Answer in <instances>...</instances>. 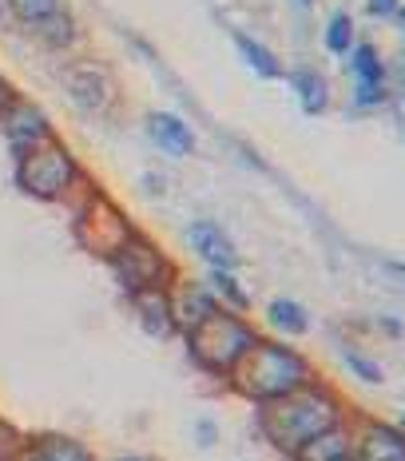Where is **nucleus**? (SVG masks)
Listing matches in <instances>:
<instances>
[{
	"mask_svg": "<svg viewBox=\"0 0 405 461\" xmlns=\"http://www.w3.org/2000/svg\"><path fill=\"white\" fill-rule=\"evenodd\" d=\"M199 441H202V446H211V441H215V426H211V421H202V426H199Z\"/></svg>",
	"mask_w": 405,
	"mask_h": 461,
	"instance_id": "nucleus-27",
	"label": "nucleus"
},
{
	"mask_svg": "<svg viewBox=\"0 0 405 461\" xmlns=\"http://www.w3.org/2000/svg\"><path fill=\"white\" fill-rule=\"evenodd\" d=\"M16 461H95V457L88 454V446H80V441L60 438V434H44V438L28 441L24 454Z\"/></svg>",
	"mask_w": 405,
	"mask_h": 461,
	"instance_id": "nucleus-13",
	"label": "nucleus"
},
{
	"mask_svg": "<svg viewBox=\"0 0 405 461\" xmlns=\"http://www.w3.org/2000/svg\"><path fill=\"white\" fill-rule=\"evenodd\" d=\"M227 378L235 382V390L247 393V398L270 402V398H283V393L306 386V382H310V362L283 342L255 339V346L238 358V366L230 370Z\"/></svg>",
	"mask_w": 405,
	"mask_h": 461,
	"instance_id": "nucleus-2",
	"label": "nucleus"
},
{
	"mask_svg": "<svg viewBox=\"0 0 405 461\" xmlns=\"http://www.w3.org/2000/svg\"><path fill=\"white\" fill-rule=\"evenodd\" d=\"M4 136H8V143H13L16 159H21L24 151H32L36 143L48 140V120H44V112L36 108V104L16 100L13 108L4 112Z\"/></svg>",
	"mask_w": 405,
	"mask_h": 461,
	"instance_id": "nucleus-7",
	"label": "nucleus"
},
{
	"mask_svg": "<svg viewBox=\"0 0 405 461\" xmlns=\"http://www.w3.org/2000/svg\"><path fill=\"white\" fill-rule=\"evenodd\" d=\"M255 339H258L255 326H247L238 314H227L223 306L211 319H202L195 330H187L191 358L211 374H230L238 366V358L255 346Z\"/></svg>",
	"mask_w": 405,
	"mask_h": 461,
	"instance_id": "nucleus-3",
	"label": "nucleus"
},
{
	"mask_svg": "<svg viewBox=\"0 0 405 461\" xmlns=\"http://www.w3.org/2000/svg\"><path fill=\"white\" fill-rule=\"evenodd\" d=\"M115 461H151V457H143V454H123V457H115Z\"/></svg>",
	"mask_w": 405,
	"mask_h": 461,
	"instance_id": "nucleus-28",
	"label": "nucleus"
},
{
	"mask_svg": "<svg viewBox=\"0 0 405 461\" xmlns=\"http://www.w3.org/2000/svg\"><path fill=\"white\" fill-rule=\"evenodd\" d=\"M0 16H4V13H0Z\"/></svg>",
	"mask_w": 405,
	"mask_h": 461,
	"instance_id": "nucleus-32",
	"label": "nucleus"
},
{
	"mask_svg": "<svg viewBox=\"0 0 405 461\" xmlns=\"http://www.w3.org/2000/svg\"><path fill=\"white\" fill-rule=\"evenodd\" d=\"M291 88L298 92V104H302L310 115L326 112V100H330V88H326L322 72H310V68H298L291 76Z\"/></svg>",
	"mask_w": 405,
	"mask_h": 461,
	"instance_id": "nucleus-16",
	"label": "nucleus"
},
{
	"mask_svg": "<svg viewBox=\"0 0 405 461\" xmlns=\"http://www.w3.org/2000/svg\"><path fill=\"white\" fill-rule=\"evenodd\" d=\"M346 454H350V438H346L342 426H334V429H326V434L310 438L306 446H298L291 457L294 461H342Z\"/></svg>",
	"mask_w": 405,
	"mask_h": 461,
	"instance_id": "nucleus-15",
	"label": "nucleus"
},
{
	"mask_svg": "<svg viewBox=\"0 0 405 461\" xmlns=\"http://www.w3.org/2000/svg\"><path fill=\"white\" fill-rule=\"evenodd\" d=\"M346 366L358 374V378H365V382H382V370L374 366V362H365L362 354H346Z\"/></svg>",
	"mask_w": 405,
	"mask_h": 461,
	"instance_id": "nucleus-24",
	"label": "nucleus"
},
{
	"mask_svg": "<svg viewBox=\"0 0 405 461\" xmlns=\"http://www.w3.org/2000/svg\"><path fill=\"white\" fill-rule=\"evenodd\" d=\"M36 32H40V36H44V41L52 44V48H64V44H72L76 24H72V16H68L64 8H60V13H56V16H48L44 24H36Z\"/></svg>",
	"mask_w": 405,
	"mask_h": 461,
	"instance_id": "nucleus-21",
	"label": "nucleus"
},
{
	"mask_svg": "<svg viewBox=\"0 0 405 461\" xmlns=\"http://www.w3.org/2000/svg\"><path fill=\"white\" fill-rule=\"evenodd\" d=\"M171 299V319H176V330H195V326L202 319H211V314L219 311V303H215V294H207L202 286L195 283H187V286H179L176 294H167Z\"/></svg>",
	"mask_w": 405,
	"mask_h": 461,
	"instance_id": "nucleus-9",
	"label": "nucleus"
},
{
	"mask_svg": "<svg viewBox=\"0 0 405 461\" xmlns=\"http://www.w3.org/2000/svg\"><path fill=\"white\" fill-rule=\"evenodd\" d=\"M191 247L202 255V263H211V271H235L238 267V251L227 239V230L211 219H199L191 223Z\"/></svg>",
	"mask_w": 405,
	"mask_h": 461,
	"instance_id": "nucleus-8",
	"label": "nucleus"
},
{
	"mask_svg": "<svg viewBox=\"0 0 405 461\" xmlns=\"http://www.w3.org/2000/svg\"><path fill=\"white\" fill-rule=\"evenodd\" d=\"M235 41H238V52L247 56L250 68L263 76V80H274V76H278V60H274V56H270L258 41H250V36H235Z\"/></svg>",
	"mask_w": 405,
	"mask_h": 461,
	"instance_id": "nucleus-19",
	"label": "nucleus"
},
{
	"mask_svg": "<svg viewBox=\"0 0 405 461\" xmlns=\"http://www.w3.org/2000/svg\"><path fill=\"white\" fill-rule=\"evenodd\" d=\"M266 319H270L274 330H283V334H306L310 330V314H306V306L294 303V299H274L266 306Z\"/></svg>",
	"mask_w": 405,
	"mask_h": 461,
	"instance_id": "nucleus-17",
	"label": "nucleus"
},
{
	"mask_svg": "<svg viewBox=\"0 0 405 461\" xmlns=\"http://www.w3.org/2000/svg\"><path fill=\"white\" fill-rule=\"evenodd\" d=\"M13 104H16V95H13V88H8V84H4V80H0V115H4L8 108H13Z\"/></svg>",
	"mask_w": 405,
	"mask_h": 461,
	"instance_id": "nucleus-26",
	"label": "nucleus"
},
{
	"mask_svg": "<svg viewBox=\"0 0 405 461\" xmlns=\"http://www.w3.org/2000/svg\"><path fill=\"white\" fill-rule=\"evenodd\" d=\"M258 426H263V434L278 454H294L310 438L342 426V406H338L330 390L306 382V386L283 393V398L258 402Z\"/></svg>",
	"mask_w": 405,
	"mask_h": 461,
	"instance_id": "nucleus-1",
	"label": "nucleus"
},
{
	"mask_svg": "<svg viewBox=\"0 0 405 461\" xmlns=\"http://www.w3.org/2000/svg\"><path fill=\"white\" fill-rule=\"evenodd\" d=\"M148 136H151V143H156L159 151H167V156L183 159V156L195 151V136H191V128L171 112H151L148 115Z\"/></svg>",
	"mask_w": 405,
	"mask_h": 461,
	"instance_id": "nucleus-10",
	"label": "nucleus"
},
{
	"mask_svg": "<svg viewBox=\"0 0 405 461\" xmlns=\"http://www.w3.org/2000/svg\"><path fill=\"white\" fill-rule=\"evenodd\" d=\"M131 235H135L131 219L108 195H92L80 215H76V239L84 243V251L108 258V263L131 243Z\"/></svg>",
	"mask_w": 405,
	"mask_h": 461,
	"instance_id": "nucleus-5",
	"label": "nucleus"
},
{
	"mask_svg": "<svg viewBox=\"0 0 405 461\" xmlns=\"http://www.w3.org/2000/svg\"><path fill=\"white\" fill-rule=\"evenodd\" d=\"M358 457L362 461H405V434L393 426H374L362 429V441H358Z\"/></svg>",
	"mask_w": 405,
	"mask_h": 461,
	"instance_id": "nucleus-11",
	"label": "nucleus"
},
{
	"mask_svg": "<svg viewBox=\"0 0 405 461\" xmlns=\"http://www.w3.org/2000/svg\"><path fill=\"white\" fill-rule=\"evenodd\" d=\"M401 434H405V418H401Z\"/></svg>",
	"mask_w": 405,
	"mask_h": 461,
	"instance_id": "nucleus-30",
	"label": "nucleus"
},
{
	"mask_svg": "<svg viewBox=\"0 0 405 461\" xmlns=\"http://www.w3.org/2000/svg\"><path fill=\"white\" fill-rule=\"evenodd\" d=\"M350 44H354V21L346 13H338L330 28H326V48L330 52H350Z\"/></svg>",
	"mask_w": 405,
	"mask_h": 461,
	"instance_id": "nucleus-22",
	"label": "nucleus"
},
{
	"mask_svg": "<svg viewBox=\"0 0 405 461\" xmlns=\"http://www.w3.org/2000/svg\"><path fill=\"white\" fill-rule=\"evenodd\" d=\"M354 80H358V88H382V84H385L382 56L374 52L370 44H358V48H354Z\"/></svg>",
	"mask_w": 405,
	"mask_h": 461,
	"instance_id": "nucleus-18",
	"label": "nucleus"
},
{
	"mask_svg": "<svg viewBox=\"0 0 405 461\" xmlns=\"http://www.w3.org/2000/svg\"><path fill=\"white\" fill-rule=\"evenodd\" d=\"M302 5H310V0H302Z\"/></svg>",
	"mask_w": 405,
	"mask_h": 461,
	"instance_id": "nucleus-31",
	"label": "nucleus"
},
{
	"mask_svg": "<svg viewBox=\"0 0 405 461\" xmlns=\"http://www.w3.org/2000/svg\"><path fill=\"white\" fill-rule=\"evenodd\" d=\"M76 176H80V167H76L72 151L56 140H44L32 151H24L21 167H16V184L32 199H60L76 184Z\"/></svg>",
	"mask_w": 405,
	"mask_h": 461,
	"instance_id": "nucleus-4",
	"label": "nucleus"
},
{
	"mask_svg": "<svg viewBox=\"0 0 405 461\" xmlns=\"http://www.w3.org/2000/svg\"><path fill=\"white\" fill-rule=\"evenodd\" d=\"M211 283H215V291L223 294V299H227L230 306H235V311H247V306H250L247 291L235 283V278H230V271H215V275H211Z\"/></svg>",
	"mask_w": 405,
	"mask_h": 461,
	"instance_id": "nucleus-23",
	"label": "nucleus"
},
{
	"mask_svg": "<svg viewBox=\"0 0 405 461\" xmlns=\"http://www.w3.org/2000/svg\"><path fill=\"white\" fill-rule=\"evenodd\" d=\"M112 267H115V278L123 283V291H128V294L159 291V286L167 283V275H171L163 251L156 243H148L143 235H131V243L112 258Z\"/></svg>",
	"mask_w": 405,
	"mask_h": 461,
	"instance_id": "nucleus-6",
	"label": "nucleus"
},
{
	"mask_svg": "<svg viewBox=\"0 0 405 461\" xmlns=\"http://www.w3.org/2000/svg\"><path fill=\"white\" fill-rule=\"evenodd\" d=\"M342 461H362V457H358V454H346V457H342Z\"/></svg>",
	"mask_w": 405,
	"mask_h": 461,
	"instance_id": "nucleus-29",
	"label": "nucleus"
},
{
	"mask_svg": "<svg viewBox=\"0 0 405 461\" xmlns=\"http://www.w3.org/2000/svg\"><path fill=\"white\" fill-rule=\"evenodd\" d=\"M131 306L135 314H140V322L148 326V334H156V339H171L176 334V319H171V299L167 291H140L131 294Z\"/></svg>",
	"mask_w": 405,
	"mask_h": 461,
	"instance_id": "nucleus-12",
	"label": "nucleus"
},
{
	"mask_svg": "<svg viewBox=\"0 0 405 461\" xmlns=\"http://www.w3.org/2000/svg\"><path fill=\"white\" fill-rule=\"evenodd\" d=\"M370 13H374V16H390V13H398V0H370Z\"/></svg>",
	"mask_w": 405,
	"mask_h": 461,
	"instance_id": "nucleus-25",
	"label": "nucleus"
},
{
	"mask_svg": "<svg viewBox=\"0 0 405 461\" xmlns=\"http://www.w3.org/2000/svg\"><path fill=\"white\" fill-rule=\"evenodd\" d=\"M68 92L76 95V100L84 104V108H104V100H108V88H104V72L92 68V64H76V68H68L64 76Z\"/></svg>",
	"mask_w": 405,
	"mask_h": 461,
	"instance_id": "nucleus-14",
	"label": "nucleus"
},
{
	"mask_svg": "<svg viewBox=\"0 0 405 461\" xmlns=\"http://www.w3.org/2000/svg\"><path fill=\"white\" fill-rule=\"evenodd\" d=\"M8 8L16 13V21H24L28 28L44 24L48 16L60 13V0H8Z\"/></svg>",
	"mask_w": 405,
	"mask_h": 461,
	"instance_id": "nucleus-20",
	"label": "nucleus"
}]
</instances>
